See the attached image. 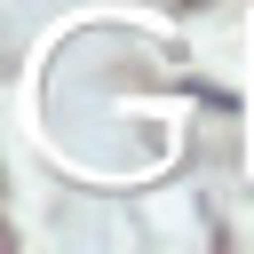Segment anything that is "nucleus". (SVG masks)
Wrapping results in <instances>:
<instances>
[]
</instances>
